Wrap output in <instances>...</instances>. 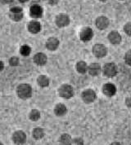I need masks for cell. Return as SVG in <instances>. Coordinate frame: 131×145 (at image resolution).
Here are the masks:
<instances>
[{"mask_svg":"<svg viewBox=\"0 0 131 145\" xmlns=\"http://www.w3.org/2000/svg\"><path fill=\"white\" fill-rule=\"evenodd\" d=\"M17 95L21 99H26L32 95V88L29 84H21L17 88Z\"/></svg>","mask_w":131,"mask_h":145,"instance_id":"obj_1","label":"cell"},{"mask_svg":"<svg viewBox=\"0 0 131 145\" xmlns=\"http://www.w3.org/2000/svg\"><path fill=\"white\" fill-rule=\"evenodd\" d=\"M103 72L107 77L112 78L116 75V72H117L116 66L113 63H107L103 67Z\"/></svg>","mask_w":131,"mask_h":145,"instance_id":"obj_2","label":"cell"},{"mask_svg":"<svg viewBox=\"0 0 131 145\" xmlns=\"http://www.w3.org/2000/svg\"><path fill=\"white\" fill-rule=\"evenodd\" d=\"M59 95L65 99H70L73 96V88L70 85H62L59 89Z\"/></svg>","mask_w":131,"mask_h":145,"instance_id":"obj_3","label":"cell"},{"mask_svg":"<svg viewBox=\"0 0 131 145\" xmlns=\"http://www.w3.org/2000/svg\"><path fill=\"white\" fill-rule=\"evenodd\" d=\"M13 140L16 144H23L26 141V135L22 131H16L13 134Z\"/></svg>","mask_w":131,"mask_h":145,"instance_id":"obj_4","label":"cell"},{"mask_svg":"<svg viewBox=\"0 0 131 145\" xmlns=\"http://www.w3.org/2000/svg\"><path fill=\"white\" fill-rule=\"evenodd\" d=\"M93 54L95 55V56L101 58L107 55V48L103 44H96L93 48Z\"/></svg>","mask_w":131,"mask_h":145,"instance_id":"obj_5","label":"cell"},{"mask_svg":"<svg viewBox=\"0 0 131 145\" xmlns=\"http://www.w3.org/2000/svg\"><path fill=\"white\" fill-rule=\"evenodd\" d=\"M82 99L85 103H92L96 99V94L93 90H86L82 93Z\"/></svg>","mask_w":131,"mask_h":145,"instance_id":"obj_6","label":"cell"},{"mask_svg":"<svg viewBox=\"0 0 131 145\" xmlns=\"http://www.w3.org/2000/svg\"><path fill=\"white\" fill-rule=\"evenodd\" d=\"M69 23H70L69 17L66 15H64V14L59 15L56 18V24L58 27L66 26V25H69Z\"/></svg>","mask_w":131,"mask_h":145,"instance_id":"obj_7","label":"cell"},{"mask_svg":"<svg viewBox=\"0 0 131 145\" xmlns=\"http://www.w3.org/2000/svg\"><path fill=\"white\" fill-rule=\"evenodd\" d=\"M30 16L33 17V18H39V17L42 16V14H43L42 7H40L39 5L34 4L30 7Z\"/></svg>","mask_w":131,"mask_h":145,"instance_id":"obj_8","label":"cell"},{"mask_svg":"<svg viewBox=\"0 0 131 145\" xmlns=\"http://www.w3.org/2000/svg\"><path fill=\"white\" fill-rule=\"evenodd\" d=\"M103 91L107 96H113L116 92V88L115 85H113L111 83H107L103 86Z\"/></svg>","mask_w":131,"mask_h":145,"instance_id":"obj_9","label":"cell"},{"mask_svg":"<svg viewBox=\"0 0 131 145\" xmlns=\"http://www.w3.org/2000/svg\"><path fill=\"white\" fill-rule=\"evenodd\" d=\"M93 30L90 28H85L82 29L81 33H80V39L84 42H88L89 40H91L93 38Z\"/></svg>","mask_w":131,"mask_h":145,"instance_id":"obj_10","label":"cell"},{"mask_svg":"<svg viewBox=\"0 0 131 145\" xmlns=\"http://www.w3.org/2000/svg\"><path fill=\"white\" fill-rule=\"evenodd\" d=\"M109 25V20L105 16H100L96 20V25L100 29H105Z\"/></svg>","mask_w":131,"mask_h":145,"instance_id":"obj_11","label":"cell"},{"mask_svg":"<svg viewBox=\"0 0 131 145\" xmlns=\"http://www.w3.org/2000/svg\"><path fill=\"white\" fill-rule=\"evenodd\" d=\"M108 39L112 44H119L121 41V36L116 31H112L108 35Z\"/></svg>","mask_w":131,"mask_h":145,"instance_id":"obj_12","label":"cell"},{"mask_svg":"<svg viewBox=\"0 0 131 145\" xmlns=\"http://www.w3.org/2000/svg\"><path fill=\"white\" fill-rule=\"evenodd\" d=\"M59 45V41L56 38H50L46 42V46L48 50L50 51H54L58 48Z\"/></svg>","mask_w":131,"mask_h":145,"instance_id":"obj_13","label":"cell"},{"mask_svg":"<svg viewBox=\"0 0 131 145\" xmlns=\"http://www.w3.org/2000/svg\"><path fill=\"white\" fill-rule=\"evenodd\" d=\"M34 60L38 65H44L47 62V56L44 53H38L34 56Z\"/></svg>","mask_w":131,"mask_h":145,"instance_id":"obj_14","label":"cell"},{"mask_svg":"<svg viewBox=\"0 0 131 145\" xmlns=\"http://www.w3.org/2000/svg\"><path fill=\"white\" fill-rule=\"evenodd\" d=\"M28 29L30 33H38L41 29V25L38 21H31L28 25Z\"/></svg>","mask_w":131,"mask_h":145,"instance_id":"obj_15","label":"cell"},{"mask_svg":"<svg viewBox=\"0 0 131 145\" xmlns=\"http://www.w3.org/2000/svg\"><path fill=\"white\" fill-rule=\"evenodd\" d=\"M100 71H101V67L99 64L93 63L89 66V72L92 76H97L99 74Z\"/></svg>","mask_w":131,"mask_h":145,"instance_id":"obj_16","label":"cell"},{"mask_svg":"<svg viewBox=\"0 0 131 145\" xmlns=\"http://www.w3.org/2000/svg\"><path fill=\"white\" fill-rule=\"evenodd\" d=\"M66 111H67V109H66V106L62 104L57 105L54 108V112L57 116H63L66 113Z\"/></svg>","mask_w":131,"mask_h":145,"instance_id":"obj_17","label":"cell"},{"mask_svg":"<svg viewBox=\"0 0 131 145\" xmlns=\"http://www.w3.org/2000/svg\"><path fill=\"white\" fill-rule=\"evenodd\" d=\"M72 140L71 137L68 134H63L60 138V144L61 145H71Z\"/></svg>","mask_w":131,"mask_h":145,"instance_id":"obj_18","label":"cell"},{"mask_svg":"<svg viewBox=\"0 0 131 145\" xmlns=\"http://www.w3.org/2000/svg\"><path fill=\"white\" fill-rule=\"evenodd\" d=\"M44 131L42 128H35L33 131V137L35 139H40L44 137Z\"/></svg>","mask_w":131,"mask_h":145,"instance_id":"obj_19","label":"cell"},{"mask_svg":"<svg viewBox=\"0 0 131 145\" xmlns=\"http://www.w3.org/2000/svg\"><path fill=\"white\" fill-rule=\"evenodd\" d=\"M38 83L41 87H46L49 84V80L44 75H41L38 78Z\"/></svg>","mask_w":131,"mask_h":145,"instance_id":"obj_20","label":"cell"},{"mask_svg":"<svg viewBox=\"0 0 131 145\" xmlns=\"http://www.w3.org/2000/svg\"><path fill=\"white\" fill-rule=\"evenodd\" d=\"M87 70H89V67L87 64L84 61H80L77 64V71L80 73H85Z\"/></svg>","mask_w":131,"mask_h":145,"instance_id":"obj_21","label":"cell"},{"mask_svg":"<svg viewBox=\"0 0 131 145\" xmlns=\"http://www.w3.org/2000/svg\"><path fill=\"white\" fill-rule=\"evenodd\" d=\"M39 117H40V113H39V112L37 109H33L32 111L30 112V118L31 121H38Z\"/></svg>","mask_w":131,"mask_h":145,"instance_id":"obj_22","label":"cell"},{"mask_svg":"<svg viewBox=\"0 0 131 145\" xmlns=\"http://www.w3.org/2000/svg\"><path fill=\"white\" fill-rule=\"evenodd\" d=\"M10 17L15 21H19L23 17V12H10Z\"/></svg>","mask_w":131,"mask_h":145,"instance_id":"obj_23","label":"cell"},{"mask_svg":"<svg viewBox=\"0 0 131 145\" xmlns=\"http://www.w3.org/2000/svg\"><path fill=\"white\" fill-rule=\"evenodd\" d=\"M20 52L24 56H29L30 53V47L28 45H23L21 47V49H20Z\"/></svg>","mask_w":131,"mask_h":145,"instance_id":"obj_24","label":"cell"},{"mask_svg":"<svg viewBox=\"0 0 131 145\" xmlns=\"http://www.w3.org/2000/svg\"><path fill=\"white\" fill-rule=\"evenodd\" d=\"M124 59H125V63L127 65L131 66V50L127 52V53L125 54V56H124Z\"/></svg>","mask_w":131,"mask_h":145,"instance_id":"obj_25","label":"cell"},{"mask_svg":"<svg viewBox=\"0 0 131 145\" xmlns=\"http://www.w3.org/2000/svg\"><path fill=\"white\" fill-rule=\"evenodd\" d=\"M124 30L125 33H127L128 35L131 36V22L130 23H127L124 27Z\"/></svg>","mask_w":131,"mask_h":145,"instance_id":"obj_26","label":"cell"},{"mask_svg":"<svg viewBox=\"0 0 131 145\" xmlns=\"http://www.w3.org/2000/svg\"><path fill=\"white\" fill-rule=\"evenodd\" d=\"M18 58L17 57H12L11 59H9V64L12 66H17L18 65Z\"/></svg>","mask_w":131,"mask_h":145,"instance_id":"obj_27","label":"cell"},{"mask_svg":"<svg viewBox=\"0 0 131 145\" xmlns=\"http://www.w3.org/2000/svg\"><path fill=\"white\" fill-rule=\"evenodd\" d=\"M74 145H84V141L81 138H75L73 140Z\"/></svg>","mask_w":131,"mask_h":145,"instance_id":"obj_28","label":"cell"},{"mask_svg":"<svg viewBox=\"0 0 131 145\" xmlns=\"http://www.w3.org/2000/svg\"><path fill=\"white\" fill-rule=\"evenodd\" d=\"M22 9L19 7H14L13 8H11L10 12H21Z\"/></svg>","mask_w":131,"mask_h":145,"instance_id":"obj_29","label":"cell"},{"mask_svg":"<svg viewBox=\"0 0 131 145\" xmlns=\"http://www.w3.org/2000/svg\"><path fill=\"white\" fill-rule=\"evenodd\" d=\"M125 104L128 107L131 108V98H127L126 100H125Z\"/></svg>","mask_w":131,"mask_h":145,"instance_id":"obj_30","label":"cell"},{"mask_svg":"<svg viewBox=\"0 0 131 145\" xmlns=\"http://www.w3.org/2000/svg\"><path fill=\"white\" fill-rule=\"evenodd\" d=\"M59 0H48V3L52 5H54V4H57L58 3Z\"/></svg>","mask_w":131,"mask_h":145,"instance_id":"obj_31","label":"cell"},{"mask_svg":"<svg viewBox=\"0 0 131 145\" xmlns=\"http://www.w3.org/2000/svg\"><path fill=\"white\" fill-rule=\"evenodd\" d=\"M3 3H10L13 2V0H1Z\"/></svg>","mask_w":131,"mask_h":145,"instance_id":"obj_32","label":"cell"},{"mask_svg":"<svg viewBox=\"0 0 131 145\" xmlns=\"http://www.w3.org/2000/svg\"><path fill=\"white\" fill-rule=\"evenodd\" d=\"M110 145H121L120 144H119V143H116V142H115V143H112V144H111Z\"/></svg>","mask_w":131,"mask_h":145,"instance_id":"obj_33","label":"cell"},{"mask_svg":"<svg viewBox=\"0 0 131 145\" xmlns=\"http://www.w3.org/2000/svg\"><path fill=\"white\" fill-rule=\"evenodd\" d=\"M3 63L1 62V70H3Z\"/></svg>","mask_w":131,"mask_h":145,"instance_id":"obj_34","label":"cell"},{"mask_svg":"<svg viewBox=\"0 0 131 145\" xmlns=\"http://www.w3.org/2000/svg\"><path fill=\"white\" fill-rule=\"evenodd\" d=\"M21 3H25V2H27V1H29V0H19Z\"/></svg>","mask_w":131,"mask_h":145,"instance_id":"obj_35","label":"cell"},{"mask_svg":"<svg viewBox=\"0 0 131 145\" xmlns=\"http://www.w3.org/2000/svg\"><path fill=\"white\" fill-rule=\"evenodd\" d=\"M100 1H106V0H100Z\"/></svg>","mask_w":131,"mask_h":145,"instance_id":"obj_36","label":"cell"}]
</instances>
